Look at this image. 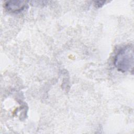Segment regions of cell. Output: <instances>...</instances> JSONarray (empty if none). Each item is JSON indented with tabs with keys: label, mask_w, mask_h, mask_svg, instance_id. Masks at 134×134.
Wrapping results in <instances>:
<instances>
[{
	"label": "cell",
	"mask_w": 134,
	"mask_h": 134,
	"mask_svg": "<svg viewBox=\"0 0 134 134\" xmlns=\"http://www.w3.org/2000/svg\"><path fill=\"white\" fill-rule=\"evenodd\" d=\"M133 49L131 45H127L121 48L114 59V65L120 72L132 71L133 68Z\"/></svg>",
	"instance_id": "6da1fadb"
},
{
	"label": "cell",
	"mask_w": 134,
	"mask_h": 134,
	"mask_svg": "<svg viewBox=\"0 0 134 134\" xmlns=\"http://www.w3.org/2000/svg\"><path fill=\"white\" fill-rule=\"evenodd\" d=\"M27 3L24 1H9L5 4L6 9L10 13H19L27 7Z\"/></svg>",
	"instance_id": "7a4b0ae2"
},
{
	"label": "cell",
	"mask_w": 134,
	"mask_h": 134,
	"mask_svg": "<svg viewBox=\"0 0 134 134\" xmlns=\"http://www.w3.org/2000/svg\"><path fill=\"white\" fill-rule=\"evenodd\" d=\"M95 5L97 7H102L104 3H105V1H95Z\"/></svg>",
	"instance_id": "3957f363"
}]
</instances>
